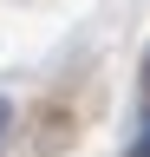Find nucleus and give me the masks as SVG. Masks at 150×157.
Wrapping results in <instances>:
<instances>
[{
    "instance_id": "obj_1",
    "label": "nucleus",
    "mask_w": 150,
    "mask_h": 157,
    "mask_svg": "<svg viewBox=\"0 0 150 157\" xmlns=\"http://www.w3.org/2000/svg\"><path fill=\"white\" fill-rule=\"evenodd\" d=\"M7 124H13V105L0 98V144H7Z\"/></svg>"
}]
</instances>
